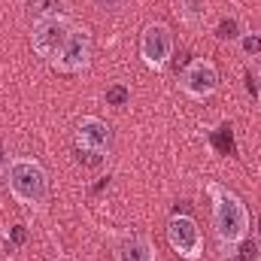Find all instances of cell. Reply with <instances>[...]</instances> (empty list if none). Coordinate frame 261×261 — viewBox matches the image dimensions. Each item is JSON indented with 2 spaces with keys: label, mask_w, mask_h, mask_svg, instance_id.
Segmentation results:
<instances>
[{
  "label": "cell",
  "mask_w": 261,
  "mask_h": 261,
  "mask_svg": "<svg viewBox=\"0 0 261 261\" xmlns=\"http://www.w3.org/2000/svg\"><path fill=\"white\" fill-rule=\"evenodd\" d=\"M210 195H213V225H216V234L225 246H234L246 237L249 231V213H246V203L234 192L222 189V186H210Z\"/></svg>",
  "instance_id": "obj_1"
},
{
  "label": "cell",
  "mask_w": 261,
  "mask_h": 261,
  "mask_svg": "<svg viewBox=\"0 0 261 261\" xmlns=\"http://www.w3.org/2000/svg\"><path fill=\"white\" fill-rule=\"evenodd\" d=\"M6 186L12 197L24 206H40L49 197V176L34 158H12L6 167Z\"/></svg>",
  "instance_id": "obj_2"
},
{
  "label": "cell",
  "mask_w": 261,
  "mask_h": 261,
  "mask_svg": "<svg viewBox=\"0 0 261 261\" xmlns=\"http://www.w3.org/2000/svg\"><path fill=\"white\" fill-rule=\"evenodd\" d=\"M73 24L67 21L64 15H55V18H46V21H37L34 24V34H31V46L40 58H55L61 49H64L67 37H70Z\"/></svg>",
  "instance_id": "obj_3"
},
{
  "label": "cell",
  "mask_w": 261,
  "mask_h": 261,
  "mask_svg": "<svg viewBox=\"0 0 261 261\" xmlns=\"http://www.w3.org/2000/svg\"><path fill=\"white\" fill-rule=\"evenodd\" d=\"M167 243L176 255H182L186 261L200 258V249H203V237H200V228L192 216H173L170 225H167Z\"/></svg>",
  "instance_id": "obj_4"
},
{
  "label": "cell",
  "mask_w": 261,
  "mask_h": 261,
  "mask_svg": "<svg viewBox=\"0 0 261 261\" xmlns=\"http://www.w3.org/2000/svg\"><path fill=\"white\" fill-rule=\"evenodd\" d=\"M110 149V128L100 119H82L76 128V152L85 164H100L103 152Z\"/></svg>",
  "instance_id": "obj_5"
},
{
  "label": "cell",
  "mask_w": 261,
  "mask_h": 261,
  "mask_svg": "<svg viewBox=\"0 0 261 261\" xmlns=\"http://www.w3.org/2000/svg\"><path fill=\"white\" fill-rule=\"evenodd\" d=\"M170 52H173V34H170V28L161 24V21L149 24L143 31V40H140V55H143L146 67L161 70L170 61Z\"/></svg>",
  "instance_id": "obj_6"
},
{
  "label": "cell",
  "mask_w": 261,
  "mask_h": 261,
  "mask_svg": "<svg viewBox=\"0 0 261 261\" xmlns=\"http://www.w3.org/2000/svg\"><path fill=\"white\" fill-rule=\"evenodd\" d=\"M88 58H91V40H88V31L85 28H73L70 37H67L64 49L52 58V67L58 73H79L88 67Z\"/></svg>",
  "instance_id": "obj_7"
},
{
  "label": "cell",
  "mask_w": 261,
  "mask_h": 261,
  "mask_svg": "<svg viewBox=\"0 0 261 261\" xmlns=\"http://www.w3.org/2000/svg\"><path fill=\"white\" fill-rule=\"evenodd\" d=\"M179 82H182V88L197 97V100H203V97H210L216 88H219V70L213 61H206V58H197L192 64L182 70V76H179Z\"/></svg>",
  "instance_id": "obj_8"
},
{
  "label": "cell",
  "mask_w": 261,
  "mask_h": 261,
  "mask_svg": "<svg viewBox=\"0 0 261 261\" xmlns=\"http://www.w3.org/2000/svg\"><path fill=\"white\" fill-rule=\"evenodd\" d=\"M116 261H158L155 246L146 237H125L116 249Z\"/></svg>",
  "instance_id": "obj_9"
},
{
  "label": "cell",
  "mask_w": 261,
  "mask_h": 261,
  "mask_svg": "<svg viewBox=\"0 0 261 261\" xmlns=\"http://www.w3.org/2000/svg\"><path fill=\"white\" fill-rule=\"evenodd\" d=\"M67 6V0H28V12H31V18H34V24L37 21H46V18H55V15H61Z\"/></svg>",
  "instance_id": "obj_10"
},
{
  "label": "cell",
  "mask_w": 261,
  "mask_h": 261,
  "mask_svg": "<svg viewBox=\"0 0 261 261\" xmlns=\"http://www.w3.org/2000/svg\"><path fill=\"white\" fill-rule=\"evenodd\" d=\"M176 12L186 24L197 28L206 18V0H176Z\"/></svg>",
  "instance_id": "obj_11"
},
{
  "label": "cell",
  "mask_w": 261,
  "mask_h": 261,
  "mask_svg": "<svg viewBox=\"0 0 261 261\" xmlns=\"http://www.w3.org/2000/svg\"><path fill=\"white\" fill-rule=\"evenodd\" d=\"M128 100H130V91L125 85H110V88H107V103H110V107H125Z\"/></svg>",
  "instance_id": "obj_12"
},
{
  "label": "cell",
  "mask_w": 261,
  "mask_h": 261,
  "mask_svg": "<svg viewBox=\"0 0 261 261\" xmlns=\"http://www.w3.org/2000/svg\"><path fill=\"white\" fill-rule=\"evenodd\" d=\"M216 37H219V40H234V37H237V21H234V18H225V21L219 24Z\"/></svg>",
  "instance_id": "obj_13"
},
{
  "label": "cell",
  "mask_w": 261,
  "mask_h": 261,
  "mask_svg": "<svg viewBox=\"0 0 261 261\" xmlns=\"http://www.w3.org/2000/svg\"><path fill=\"white\" fill-rule=\"evenodd\" d=\"M240 46H243V52H246V55H258V52H261V37H258V34H249V37H243V40H240Z\"/></svg>",
  "instance_id": "obj_14"
},
{
  "label": "cell",
  "mask_w": 261,
  "mask_h": 261,
  "mask_svg": "<svg viewBox=\"0 0 261 261\" xmlns=\"http://www.w3.org/2000/svg\"><path fill=\"white\" fill-rule=\"evenodd\" d=\"M24 240H28V231H24L21 225H18V228H12V243H15V246H21Z\"/></svg>",
  "instance_id": "obj_15"
},
{
  "label": "cell",
  "mask_w": 261,
  "mask_h": 261,
  "mask_svg": "<svg viewBox=\"0 0 261 261\" xmlns=\"http://www.w3.org/2000/svg\"><path fill=\"white\" fill-rule=\"evenodd\" d=\"M97 6H103V9H113V6H119V0H94Z\"/></svg>",
  "instance_id": "obj_16"
},
{
  "label": "cell",
  "mask_w": 261,
  "mask_h": 261,
  "mask_svg": "<svg viewBox=\"0 0 261 261\" xmlns=\"http://www.w3.org/2000/svg\"><path fill=\"white\" fill-rule=\"evenodd\" d=\"M61 261H70V258H61Z\"/></svg>",
  "instance_id": "obj_17"
},
{
  "label": "cell",
  "mask_w": 261,
  "mask_h": 261,
  "mask_svg": "<svg viewBox=\"0 0 261 261\" xmlns=\"http://www.w3.org/2000/svg\"><path fill=\"white\" fill-rule=\"evenodd\" d=\"M258 225H261V219H258Z\"/></svg>",
  "instance_id": "obj_18"
}]
</instances>
